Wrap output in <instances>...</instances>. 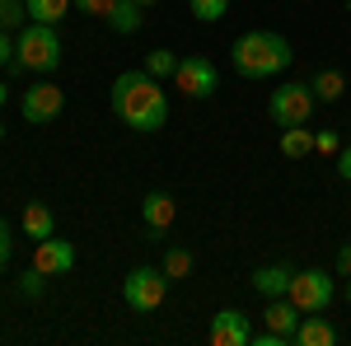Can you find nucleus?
<instances>
[{
  "mask_svg": "<svg viewBox=\"0 0 351 346\" xmlns=\"http://www.w3.org/2000/svg\"><path fill=\"white\" fill-rule=\"evenodd\" d=\"M164 295H169V276L160 267H132L127 281H122V299L132 304L136 314H155L164 304Z\"/></svg>",
  "mask_w": 351,
  "mask_h": 346,
  "instance_id": "4",
  "label": "nucleus"
},
{
  "mask_svg": "<svg viewBox=\"0 0 351 346\" xmlns=\"http://www.w3.org/2000/svg\"><path fill=\"white\" fill-rule=\"evenodd\" d=\"M61 108H66V94H61L52 80L28 84L24 99H19V112H24V122H56V117H61Z\"/></svg>",
  "mask_w": 351,
  "mask_h": 346,
  "instance_id": "8",
  "label": "nucleus"
},
{
  "mask_svg": "<svg viewBox=\"0 0 351 346\" xmlns=\"http://www.w3.org/2000/svg\"><path fill=\"white\" fill-rule=\"evenodd\" d=\"M314 150H319V155H332V160H337V150H342L337 132H319V136H314Z\"/></svg>",
  "mask_w": 351,
  "mask_h": 346,
  "instance_id": "26",
  "label": "nucleus"
},
{
  "mask_svg": "<svg viewBox=\"0 0 351 346\" xmlns=\"http://www.w3.org/2000/svg\"><path fill=\"white\" fill-rule=\"evenodd\" d=\"M230 61H234V71L248 75V80H276V75L295 61V52H291V42H286L281 33H271V28H253V33L234 38Z\"/></svg>",
  "mask_w": 351,
  "mask_h": 346,
  "instance_id": "2",
  "label": "nucleus"
},
{
  "mask_svg": "<svg viewBox=\"0 0 351 346\" xmlns=\"http://www.w3.org/2000/svg\"><path fill=\"white\" fill-rule=\"evenodd\" d=\"M14 66L19 71H38V75H47L61 66V38H56V24H33L28 19L19 28V38H14ZM10 66V71H14Z\"/></svg>",
  "mask_w": 351,
  "mask_h": 346,
  "instance_id": "3",
  "label": "nucleus"
},
{
  "mask_svg": "<svg viewBox=\"0 0 351 346\" xmlns=\"http://www.w3.org/2000/svg\"><path fill=\"white\" fill-rule=\"evenodd\" d=\"M281 155H286V160H304V155H314V132H304V127H286V132H281Z\"/></svg>",
  "mask_w": 351,
  "mask_h": 346,
  "instance_id": "19",
  "label": "nucleus"
},
{
  "mask_svg": "<svg viewBox=\"0 0 351 346\" xmlns=\"http://www.w3.org/2000/svg\"><path fill=\"white\" fill-rule=\"evenodd\" d=\"M28 19V5L24 0H0V33H19Z\"/></svg>",
  "mask_w": 351,
  "mask_h": 346,
  "instance_id": "21",
  "label": "nucleus"
},
{
  "mask_svg": "<svg viewBox=\"0 0 351 346\" xmlns=\"http://www.w3.org/2000/svg\"><path fill=\"white\" fill-rule=\"evenodd\" d=\"M216 66L206 56H178V71H173V89H183L188 99H211L216 94Z\"/></svg>",
  "mask_w": 351,
  "mask_h": 346,
  "instance_id": "7",
  "label": "nucleus"
},
{
  "mask_svg": "<svg viewBox=\"0 0 351 346\" xmlns=\"http://www.w3.org/2000/svg\"><path fill=\"white\" fill-rule=\"evenodd\" d=\"M24 5H28V19L33 24H61L75 0H24Z\"/></svg>",
  "mask_w": 351,
  "mask_h": 346,
  "instance_id": "18",
  "label": "nucleus"
},
{
  "mask_svg": "<svg viewBox=\"0 0 351 346\" xmlns=\"http://www.w3.org/2000/svg\"><path fill=\"white\" fill-rule=\"evenodd\" d=\"M337 178H347V183H351V145L337 150Z\"/></svg>",
  "mask_w": 351,
  "mask_h": 346,
  "instance_id": "30",
  "label": "nucleus"
},
{
  "mask_svg": "<svg viewBox=\"0 0 351 346\" xmlns=\"http://www.w3.org/2000/svg\"><path fill=\"white\" fill-rule=\"evenodd\" d=\"M24 230H28V239L38 243V239H52L56 234V215L52 206H43V201H28L24 206Z\"/></svg>",
  "mask_w": 351,
  "mask_h": 346,
  "instance_id": "15",
  "label": "nucleus"
},
{
  "mask_svg": "<svg viewBox=\"0 0 351 346\" xmlns=\"http://www.w3.org/2000/svg\"><path fill=\"white\" fill-rule=\"evenodd\" d=\"M10 258H14V234H10V225L0 220V271L10 267Z\"/></svg>",
  "mask_w": 351,
  "mask_h": 346,
  "instance_id": "27",
  "label": "nucleus"
},
{
  "mask_svg": "<svg viewBox=\"0 0 351 346\" xmlns=\"http://www.w3.org/2000/svg\"><path fill=\"white\" fill-rule=\"evenodd\" d=\"M112 5H117V0H75V10H80V14H99V19H108Z\"/></svg>",
  "mask_w": 351,
  "mask_h": 346,
  "instance_id": "25",
  "label": "nucleus"
},
{
  "mask_svg": "<svg viewBox=\"0 0 351 346\" xmlns=\"http://www.w3.org/2000/svg\"><path fill=\"white\" fill-rule=\"evenodd\" d=\"M291 342H300V346H337V328H332V323H324L319 314H304Z\"/></svg>",
  "mask_w": 351,
  "mask_h": 346,
  "instance_id": "14",
  "label": "nucleus"
},
{
  "mask_svg": "<svg viewBox=\"0 0 351 346\" xmlns=\"http://www.w3.org/2000/svg\"><path fill=\"white\" fill-rule=\"evenodd\" d=\"M248 337H253V332H248V319H243L239 309L211 314V328H206V342L211 346H243Z\"/></svg>",
  "mask_w": 351,
  "mask_h": 346,
  "instance_id": "9",
  "label": "nucleus"
},
{
  "mask_svg": "<svg viewBox=\"0 0 351 346\" xmlns=\"http://www.w3.org/2000/svg\"><path fill=\"white\" fill-rule=\"evenodd\" d=\"M332 276H347V281H351V243L337 248V271H332Z\"/></svg>",
  "mask_w": 351,
  "mask_h": 346,
  "instance_id": "28",
  "label": "nucleus"
},
{
  "mask_svg": "<svg viewBox=\"0 0 351 346\" xmlns=\"http://www.w3.org/2000/svg\"><path fill=\"white\" fill-rule=\"evenodd\" d=\"M160 271L169 276V281H183V276L192 271V253H188V248H169V253H164V267H160Z\"/></svg>",
  "mask_w": 351,
  "mask_h": 346,
  "instance_id": "22",
  "label": "nucleus"
},
{
  "mask_svg": "<svg viewBox=\"0 0 351 346\" xmlns=\"http://www.w3.org/2000/svg\"><path fill=\"white\" fill-rule=\"evenodd\" d=\"M136 5H155V0H136Z\"/></svg>",
  "mask_w": 351,
  "mask_h": 346,
  "instance_id": "33",
  "label": "nucleus"
},
{
  "mask_svg": "<svg viewBox=\"0 0 351 346\" xmlns=\"http://www.w3.org/2000/svg\"><path fill=\"white\" fill-rule=\"evenodd\" d=\"M314 89L309 84H281V89H271V99H267V112H271V122L276 127H304L309 117H314Z\"/></svg>",
  "mask_w": 351,
  "mask_h": 346,
  "instance_id": "6",
  "label": "nucleus"
},
{
  "mask_svg": "<svg viewBox=\"0 0 351 346\" xmlns=\"http://www.w3.org/2000/svg\"><path fill=\"white\" fill-rule=\"evenodd\" d=\"M43 286H47V271H38V267H28L24 276H19V295H24V299H38Z\"/></svg>",
  "mask_w": 351,
  "mask_h": 346,
  "instance_id": "24",
  "label": "nucleus"
},
{
  "mask_svg": "<svg viewBox=\"0 0 351 346\" xmlns=\"http://www.w3.org/2000/svg\"><path fill=\"white\" fill-rule=\"evenodd\" d=\"M347 304H351V281H347Z\"/></svg>",
  "mask_w": 351,
  "mask_h": 346,
  "instance_id": "32",
  "label": "nucleus"
},
{
  "mask_svg": "<svg viewBox=\"0 0 351 346\" xmlns=\"http://www.w3.org/2000/svg\"><path fill=\"white\" fill-rule=\"evenodd\" d=\"M0 140H5V122H0Z\"/></svg>",
  "mask_w": 351,
  "mask_h": 346,
  "instance_id": "34",
  "label": "nucleus"
},
{
  "mask_svg": "<svg viewBox=\"0 0 351 346\" xmlns=\"http://www.w3.org/2000/svg\"><path fill=\"white\" fill-rule=\"evenodd\" d=\"M141 10H145V5H136V0H117V5H112V14H108V28H112V33H122V38L136 33V28L145 24V14H141Z\"/></svg>",
  "mask_w": 351,
  "mask_h": 346,
  "instance_id": "16",
  "label": "nucleus"
},
{
  "mask_svg": "<svg viewBox=\"0 0 351 346\" xmlns=\"http://www.w3.org/2000/svg\"><path fill=\"white\" fill-rule=\"evenodd\" d=\"M33 267L38 271H47V276H66L71 267H75V248L66 239H38V248H33Z\"/></svg>",
  "mask_w": 351,
  "mask_h": 346,
  "instance_id": "10",
  "label": "nucleus"
},
{
  "mask_svg": "<svg viewBox=\"0 0 351 346\" xmlns=\"http://www.w3.org/2000/svg\"><path fill=\"white\" fill-rule=\"evenodd\" d=\"M192 14L202 19V24H220L225 14H230V0H188Z\"/></svg>",
  "mask_w": 351,
  "mask_h": 346,
  "instance_id": "23",
  "label": "nucleus"
},
{
  "mask_svg": "<svg viewBox=\"0 0 351 346\" xmlns=\"http://www.w3.org/2000/svg\"><path fill=\"white\" fill-rule=\"evenodd\" d=\"M0 66H14V38L0 33Z\"/></svg>",
  "mask_w": 351,
  "mask_h": 346,
  "instance_id": "29",
  "label": "nucleus"
},
{
  "mask_svg": "<svg viewBox=\"0 0 351 346\" xmlns=\"http://www.w3.org/2000/svg\"><path fill=\"white\" fill-rule=\"evenodd\" d=\"M300 319H304V314H300L286 295H281V299H267V309H263V323H267L271 332H281V337H295Z\"/></svg>",
  "mask_w": 351,
  "mask_h": 346,
  "instance_id": "13",
  "label": "nucleus"
},
{
  "mask_svg": "<svg viewBox=\"0 0 351 346\" xmlns=\"http://www.w3.org/2000/svg\"><path fill=\"white\" fill-rule=\"evenodd\" d=\"M108 103L117 112V122H127L132 132H160L169 122V94L164 80H155L145 66L141 71H122L108 89Z\"/></svg>",
  "mask_w": 351,
  "mask_h": 346,
  "instance_id": "1",
  "label": "nucleus"
},
{
  "mask_svg": "<svg viewBox=\"0 0 351 346\" xmlns=\"http://www.w3.org/2000/svg\"><path fill=\"white\" fill-rule=\"evenodd\" d=\"M145 71H150L155 80H173V71H178V52H169V47H155V52L145 56Z\"/></svg>",
  "mask_w": 351,
  "mask_h": 346,
  "instance_id": "20",
  "label": "nucleus"
},
{
  "mask_svg": "<svg viewBox=\"0 0 351 346\" xmlns=\"http://www.w3.org/2000/svg\"><path fill=\"white\" fill-rule=\"evenodd\" d=\"M332 271H319V267H304V271H295L291 276V291H286V299L295 304L300 314H324L328 304H332Z\"/></svg>",
  "mask_w": 351,
  "mask_h": 346,
  "instance_id": "5",
  "label": "nucleus"
},
{
  "mask_svg": "<svg viewBox=\"0 0 351 346\" xmlns=\"http://www.w3.org/2000/svg\"><path fill=\"white\" fill-rule=\"evenodd\" d=\"M173 215H178V206H173L169 192H145V201H141V220H145V230H150L155 239H164V230L173 225Z\"/></svg>",
  "mask_w": 351,
  "mask_h": 346,
  "instance_id": "11",
  "label": "nucleus"
},
{
  "mask_svg": "<svg viewBox=\"0 0 351 346\" xmlns=\"http://www.w3.org/2000/svg\"><path fill=\"white\" fill-rule=\"evenodd\" d=\"M291 276H295V267L276 262V267H258L248 281H253V291L263 295V299H281V295L291 291Z\"/></svg>",
  "mask_w": 351,
  "mask_h": 346,
  "instance_id": "12",
  "label": "nucleus"
},
{
  "mask_svg": "<svg viewBox=\"0 0 351 346\" xmlns=\"http://www.w3.org/2000/svg\"><path fill=\"white\" fill-rule=\"evenodd\" d=\"M309 89H314V99H319V103H337V99L347 94V80H342V71H332V66H328V71H319V75L309 80Z\"/></svg>",
  "mask_w": 351,
  "mask_h": 346,
  "instance_id": "17",
  "label": "nucleus"
},
{
  "mask_svg": "<svg viewBox=\"0 0 351 346\" xmlns=\"http://www.w3.org/2000/svg\"><path fill=\"white\" fill-rule=\"evenodd\" d=\"M5 103H10V84L0 80V108H5Z\"/></svg>",
  "mask_w": 351,
  "mask_h": 346,
  "instance_id": "31",
  "label": "nucleus"
}]
</instances>
